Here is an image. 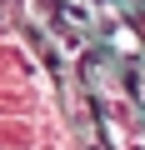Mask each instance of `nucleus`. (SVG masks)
<instances>
[]
</instances>
